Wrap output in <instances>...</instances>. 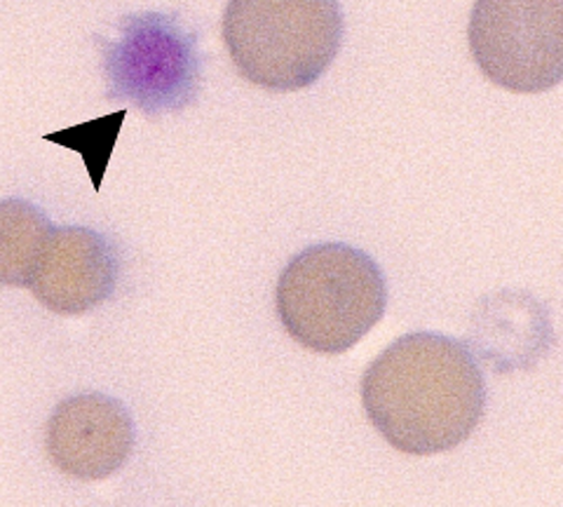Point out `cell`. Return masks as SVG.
Listing matches in <instances>:
<instances>
[{
    "mask_svg": "<svg viewBox=\"0 0 563 507\" xmlns=\"http://www.w3.org/2000/svg\"><path fill=\"white\" fill-rule=\"evenodd\" d=\"M362 405L387 444L411 456H434L461 447L477 430L486 383L463 343L416 331L368 366Z\"/></svg>",
    "mask_w": 563,
    "mask_h": 507,
    "instance_id": "cell-1",
    "label": "cell"
},
{
    "mask_svg": "<svg viewBox=\"0 0 563 507\" xmlns=\"http://www.w3.org/2000/svg\"><path fill=\"white\" fill-rule=\"evenodd\" d=\"M223 43L238 71L263 90L310 87L343 43L339 0H228Z\"/></svg>",
    "mask_w": 563,
    "mask_h": 507,
    "instance_id": "cell-3",
    "label": "cell"
},
{
    "mask_svg": "<svg viewBox=\"0 0 563 507\" xmlns=\"http://www.w3.org/2000/svg\"><path fill=\"white\" fill-rule=\"evenodd\" d=\"M467 43L493 85L548 92L563 78V0H477Z\"/></svg>",
    "mask_w": 563,
    "mask_h": 507,
    "instance_id": "cell-5",
    "label": "cell"
},
{
    "mask_svg": "<svg viewBox=\"0 0 563 507\" xmlns=\"http://www.w3.org/2000/svg\"><path fill=\"white\" fill-rule=\"evenodd\" d=\"M109 99H128L146 115L179 113L196 101L202 57L196 33L176 16L139 12L122 16L115 41H99Z\"/></svg>",
    "mask_w": 563,
    "mask_h": 507,
    "instance_id": "cell-4",
    "label": "cell"
},
{
    "mask_svg": "<svg viewBox=\"0 0 563 507\" xmlns=\"http://www.w3.org/2000/svg\"><path fill=\"white\" fill-rule=\"evenodd\" d=\"M118 273V254L109 238L82 225H66L52 231L29 289L52 312L82 315L109 301Z\"/></svg>",
    "mask_w": 563,
    "mask_h": 507,
    "instance_id": "cell-7",
    "label": "cell"
},
{
    "mask_svg": "<svg viewBox=\"0 0 563 507\" xmlns=\"http://www.w3.org/2000/svg\"><path fill=\"white\" fill-rule=\"evenodd\" d=\"M55 225L29 200H0V287H29Z\"/></svg>",
    "mask_w": 563,
    "mask_h": 507,
    "instance_id": "cell-8",
    "label": "cell"
},
{
    "mask_svg": "<svg viewBox=\"0 0 563 507\" xmlns=\"http://www.w3.org/2000/svg\"><path fill=\"white\" fill-rule=\"evenodd\" d=\"M45 449L64 475L99 482L128 463L134 451V421L122 401L109 395L66 397L49 416Z\"/></svg>",
    "mask_w": 563,
    "mask_h": 507,
    "instance_id": "cell-6",
    "label": "cell"
},
{
    "mask_svg": "<svg viewBox=\"0 0 563 507\" xmlns=\"http://www.w3.org/2000/svg\"><path fill=\"white\" fill-rule=\"evenodd\" d=\"M275 304L282 327L308 351L341 355L372 331L387 306L385 275L362 250L312 244L282 271Z\"/></svg>",
    "mask_w": 563,
    "mask_h": 507,
    "instance_id": "cell-2",
    "label": "cell"
}]
</instances>
